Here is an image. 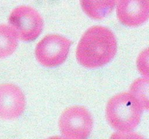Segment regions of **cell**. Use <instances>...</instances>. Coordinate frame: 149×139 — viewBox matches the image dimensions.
I'll return each instance as SVG.
<instances>
[{"label": "cell", "instance_id": "6da1fadb", "mask_svg": "<svg viewBox=\"0 0 149 139\" xmlns=\"http://www.w3.org/2000/svg\"><path fill=\"white\" fill-rule=\"evenodd\" d=\"M117 52L114 33L104 26L95 25L82 35L76 51L79 63L87 68H97L109 64Z\"/></svg>", "mask_w": 149, "mask_h": 139}, {"label": "cell", "instance_id": "7a4b0ae2", "mask_svg": "<svg viewBox=\"0 0 149 139\" xmlns=\"http://www.w3.org/2000/svg\"><path fill=\"white\" fill-rule=\"evenodd\" d=\"M142 105L130 92L116 94L109 100L106 117L111 127L122 133L132 131L141 122Z\"/></svg>", "mask_w": 149, "mask_h": 139}, {"label": "cell", "instance_id": "3957f363", "mask_svg": "<svg viewBox=\"0 0 149 139\" xmlns=\"http://www.w3.org/2000/svg\"><path fill=\"white\" fill-rule=\"evenodd\" d=\"M8 23L17 39L23 41L36 40L44 28V20L39 12L31 6L15 8L8 17Z\"/></svg>", "mask_w": 149, "mask_h": 139}, {"label": "cell", "instance_id": "277c9868", "mask_svg": "<svg viewBox=\"0 0 149 139\" xmlns=\"http://www.w3.org/2000/svg\"><path fill=\"white\" fill-rule=\"evenodd\" d=\"M58 126L61 135L70 139H85L93 127L91 113L83 106L75 105L65 109L60 117Z\"/></svg>", "mask_w": 149, "mask_h": 139}, {"label": "cell", "instance_id": "5b68a950", "mask_svg": "<svg viewBox=\"0 0 149 139\" xmlns=\"http://www.w3.org/2000/svg\"><path fill=\"white\" fill-rule=\"evenodd\" d=\"M72 42L59 34H48L35 48L36 60L47 67H55L66 60Z\"/></svg>", "mask_w": 149, "mask_h": 139}, {"label": "cell", "instance_id": "8992f818", "mask_svg": "<svg viewBox=\"0 0 149 139\" xmlns=\"http://www.w3.org/2000/svg\"><path fill=\"white\" fill-rule=\"evenodd\" d=\"M26 98L22 90L13 83L0 84V119L13 120L24 111Z\"/></svg>", "mask_w": 149, "mask_h": 139}, {"label": "cell", "instance_id": "52a82bcc", "mask_svg": "<svg viewBox=\"0 0 149 139\" xmlns=\"http://www.w3.org/2000/svg\"><path fill=\"white\" fill-rule=\"evenodd\" d=\"M116 16L119 23L128 27H138L149 17V0H119Z\"/></svg>", "mask_w": 149, "mask_h": 139}, {"label": "cell", "instance_id": "ba28073f", "mask_svg": "<svg viewBox=\"0 0 149 139\" xmlns=\"http://www.w3.org/2000/svg\"><path fill=\"white\" fill-rule=\"evenodd\" d=\"M119 0H80L84 12L91 19L100 20L110 15Z\"/></svg>", "mask_w": 149, "mask_h": 139}, {"label": "cell", "instance_id": "9c48e42d", "mask_svg": "<svg viewBox=\"0 0 149 139\" xmlns=\"http://www.w3.org/2000/svg\"><path fill=\"white\" fill-rule=\"evenodd\" d=\"M17 37L10 25L0 24V59L10 56L17 46Z\"/></svg>", "mask_w": 149, "mask_h": 139}, {"label": "cell", "instance_id": "30bf717a", "mask_svg": "<svg viewBox=\"0 0 149 139\" xmlns=\"http://www.w3.org/2000/svg\"><path fill=\"white\" fill-rule=\"evenodd\" d=\"M148 78H140L135 80L130 87V91L142 105L143 109H148Z\"/></svg>", "mask_w": 149, "mask_h": 139}, {"label": "cell", "instance_id": "8fae6325", "mask_svg": "<svg viewBox=\"0 0 149 139\" xmlns=\"http://www.w3.org/2000/svg\"><path fill=\"white\" fill-rule=\"evenodd\" d=\"M148 49H146L145 51H143V52L140 54L138 60H137V67L138 68V70L146 78H148Z\"/></svg>", "mask_w": 149, "mask_h": 139}]
</instances>
